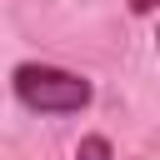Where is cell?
<instances>
[{
	"instance_id": "6da1fadb",
	"label": "cell",
	"mask_w": 160,
	"mask_h": 160,
	"mask_svg": "<svg viewBox=\"0 0 160 160\" xmlns=\"http://www.w3.org/2000/svg\"><path fill=\"white\" fill-rule=\"evenodd\" d=\"M10 85H15V100H20L25 110H35V115H75V110H85L90 95H95L85 75H70V70H60V65H35V60L15 65Z\"/></svg>"
},
{
	"instance_id": "7a4b0ae2",
	"label": "cell",
	"mask_w": 160,
	"mask_h": 160,
	"mask_svg": "<svg viewBox=\"0 0 160 160\" xmlns=\"http://www.w3.org/2000/svg\"><path fill=\"white\" fill-rule=\"evenodd\" d=\"M75 160H115V155H110V140L105 135H85L75 145Z\"/></svg>"
},
{
	"instance_id": "3957f363",
	"label": "cell",
	"mask_w": 160,
	"mask_h": 160,
	"mask_svg": "<svg viewBox=\"0 0 160 160\" xmlns=\"http://www.w3.org/2000/svg\"><path fill=\"white\" fill-rule=\"evenodd\" d=\"M130 10L135 15H150V10H160V0H130Z\"/></svg>"
},
{
	"instance_id": "277c9868",
	"label": "cell",
	"mask_w": 160,
	"mask_h": 160,
	"mask_svg": "<svg viewBox=\"0 0 160 160\" xmlns=\"http://www.w3.org/2000/svg\"><path fill=\"white\" fill-rule=\"evenodd\" d=\"M155 40H160V35H155Z\"/></svg>"
}]
</instances>
